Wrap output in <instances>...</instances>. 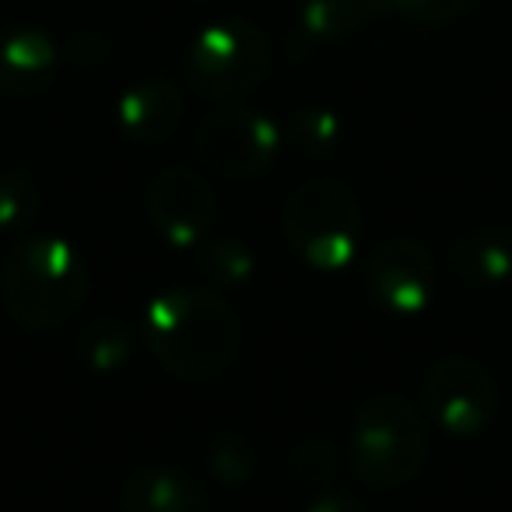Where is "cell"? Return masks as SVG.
<instances>
[{
    "mask_svg": "<svg viewBox=\"0 0 512 512\" xmlns=\"http://www.w3.org/2000/svg\"><path fill=\"white\" fill-rule=\"evenodd\" d=\"M144 341L172 376L214 379L232 365L242 330L221 295L200 288H169L144 309Z\"/></svg>",
    "mask_w": 512,
    "mask_h": 512,
    "instance_id": "6da1fadb",
    "label": "cell"
},
{
    "mask_svg": "<svg viewBox=\"0 0 512 512\" xmlns=\"http://www.w3.org/2000/svg\"><path fill=\"white\" fill-rule=\"evenodd\" d=\"M92 274L81 249L57 235L22 242L4 271V306L22 327L53 330L88 299Z\"/></svg>",
    "mask_w": 512,
    "mask_h": 512,
    "instance_id": "7a4b0ae2",
    "label": "cell"
},
{
    "mask_svg": "<svg viewBox=\"0 0 512 512\" xmlns=\"http://www.w3.org/2000/svg\"><path fill=\"white\" fill-rule=\"evenodd\" d=\"M351 467L365 484L400 488L421 474L428 435L418 407L397 393H379L358 407L351 421Z\"/></svg>",
    "mask_w": 512,
    "mask_h": 512,
    "instance_id": "3957f363",
    "label": "cell"
},
{
    "mask_svg": "<svg viewBox=\"0 0 512 512\" xmlns=\"http://www.w3.org/2000/svg\"><path fill=\"white\" fill-rule=\"evenodd\" d=\"M362 207L337 179H309L285 204V235L316 271H344L362 246Z\"/></svg>",
    "mask_w": 512,
    "mask_h": 512,
    "instance_id": "277c9868",
    "label": "cell"
},
{
    "mask_svg": "<svg viewBox=\"0 0 512 512\" xmlns=\"http://www.w3.org/2000/svg\"><path fill=\"white\" fill-rule=\"evenodd\" d=\"M271 36L249 18H221L197 32L186 53V78L204 99H239L267 81Z\"/></svg>",
    "mask_w": 512,
    "mask_h": 512,
    "instance_id": "5b68a950",
    "label": "cell"
},
{
    "mask_svg": "<svg viewBox=\"0 0 512 512\" xmlns=\"http://www.w3.org/2000/svg\"><path fill=\"white\" fill-rule=\"evenodd\" d=\"M281 148V130L264 113H253L246 106L214 109L197 130L200 162L214 176L228 183H246L256 179L274 162Z\"/></svg>",
    "mask_w": 512,
    "mask_h": 512,
    "instance_id": "8992f818",
    "label": "cell"
},
{
    "mask_svg": "<svg viewBox=\"0 0 512 512\" xmlns=\"http://www.w3.org/2000/svg\"><path fill=\"white\" fill-rule=\"evenodd\" d=\"M421 393H425V411L449 435H481L498 407V390L488 369L460 355L439 358L428 369Z\"/></svg>",
    "mask_w": 512,
    "mask_h": 512,
    "instance_id": "52a82bcc",
    "label": "cell"
},
{
    "mask_svg": "<svg viewBox=\"0 0 512 512\" xmlns=\"http://www.w3.org/2000/svg\"><path fill=\"white\" fill-rule=\"evenodd\" d=\"M365 292L390 316H421L435 295L432 253L418 239H386L365 264Z\"/></svg>",
    "mask_w": 512,
    "mask_h": 512,
    "instance_id": "ba28073f",
    "label": "cell"
},
{
    "mask_svg": "<svg viewBox=\"0 0 512 512\" xmlns=\"http://www.w3.org/2000/svg\"><path fill=\"white\" fill-rule=\"evenodd\" d=\"M148 214L165 242L190 249L200 246V239L211 232L218 197H214V186L197 169L172 165V169L158 172V179L151 183Z\"/></svg>",
    "mask_w": 512,
    "mask_h": 512,
    "instance_id": "9c48e42d",
    "label": "cell"
},
{
    "mask_svg": "<svg viewBox=\"0 0 512 512\" xmlns=\"http://www.w3.org/2000/svg\"><path fill=\"white\" fill-rule=\"evenodd\" d=\"M60 71V50L50 32L36 25L0 29V95L25 99L53 85Z\"/></svg>",
    "mask_w": 512,
    "mask_h": 512,
    "instance_id": "30bf717a",
    "label": "cell"
},
{
    "mask_svg": "<svg viewBox=\"0 0 512 512\" xmlns=\"http://www.w3.org/2000/svg\"><path fill=\"white\" fill-rule=\"evenodd\" d=\"M183 120V95L165 78H141L116 99V123L137 144H158Z\"/></svg>",
    "mask_w": 512,
    "mask_h": 512,
    "instance_id": "8fae6325",
    "label": "cell"
},
{
    "mask_svg": "<svg viewBox=\"0 0 512 512\" xmlns=\"http://www.w3.org/2000/svg\"><path fill=\"white\" fill-rule=\"evenodd\" d=\"M123 512H207V495L197 488V481L176 467L148 463L137 467L123 484Z\"/></svg>",
    "mask_w": 512,
    "mask_h": 512,
    "instance_id": "7c38bea8",
    "label": "cell"
},
{
    "mask_svg": "<svg viewBox=\"0 0 512 512\" xmlns=\"http://www.w3.org/2000/svg\"><path fill=\"white\" fill-rule=\"evenodd\" d=\"M383 15H390V0H302L299 36L306 43H337Z\"/></svg>",
    "mask_w": 512,
    "mask_h": 512,
    "instance_id": "4fadbf2b",
    "label": "cell"
},
{
    "mask_svg": "<svg viewBox=\"0 0 512 512\" xmlns=\"http://www.w3.org/2000/svg\"><path fill=\"white\" fill-rule=\"evenodd\" d=\"M453 264L460 278L477 292H495L512 281V235L470 232L456 242Z\"/></svg>",
    "mask_w": 512,
    "mask_h": 512,
    "instance_id": "5bb4252c",
    "label": "cell"
},
{
    "mask_svg": "<svg viewBox=\"0 0 512 512\" xmlns=\"http://www.w3.org/2000/svg\"><path fill=\"white\" fill-rule=\"evenodd\" d=\"M39 193L25 172L0 176V232H22L36 218Z\"/></svg>",
    "mask_w": 512,
    "mask_h": 512,
    "instance_id": "9a60e30c",
    "label": "cell"
},
{
    "mask_svg": "<svg viewBox=\"0 0 512 512\" xmlns=\"http://www.w3.org/2000/svg\"><path fill=\"white\" fill-rule=\"evenodd\" d=\"M81 348H85V362L99 372L120 369L130 355V337L120 323H95L85 337H81Z\"/></svg>",
    "mask_w": 512,
    "mask_h": 512,
    "instance_id": "2e32d148",
    "label": "cell"
},
{
    "mask_svg": "<svg viewBox=\"0 0 512 512\" xmlns=\"http://www.w3.org/2000/svg\"><path fill=\"white\" fill-rule=\"evenodd\" d=\"M292 137L309 155H327V151L341 141V120H337L330 109L309 106V109H302V113H295Z\"/></svg>",
    "mask_w": 512,
    "mask_h": 512,
    "instance_id": "e0dca14e",
    "label": "cell"
},
{
    "mask_svg": "<svg viewBox=\"0 0 512 512\" xmlns=\"http://www.w3.org/2000/svg\"><path fill=\"white\" fill-rule=\"evenodd\" d=\"M470 0H390V15H404L418 25H446L467 11Z\"/></svg>",
    "mask_w": 512,
    "mask_h": 512,
    "instance_id": "ac0fdd59",
    "label": "cell"
},
{
    "mask_svg": "<svg viewBox=\"0 0 512 512\" xmlns=\"http://www.w3.org/2000/svg\"><path fill=\"white\" fill-rule=\"evenodd\" d=\"M306 512H365V509L351 495H337V491H327V495H316L313 502H309Z\"/></svg>",
    "mask_w": 512,
    "mask_h": 512,
    "instance_id": "d6986e66",
    "label": "cell"
}]
</instances>
